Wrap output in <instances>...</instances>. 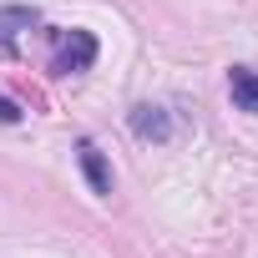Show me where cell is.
I'll return each mask as SVG.
<instances>
[{
  "label": "cell",
  "instance_id": "cell-1",
  "mask_svg": "<svg viewBox=\"0 0 258 258\" xmlns=\"http://www.w3.org/2000/svg\"><path fill=\"white\" fill-rule=\"evenodd\" d=\"M91 66H96V36L91 31H56L51 71L56 76H76V71H91Z\"/></svg>",
  "mask_w": 258,
  "mask_h": 258
},
{
  "label": "cell",
  "instance_id": "cell-2",
  "mask_svg": "<svg viewBox=\"0 0 258 258\" xmlns=\"http://www.w3.org/2000/svg\"><path fill=\"white\" fill-rule=\"evenodd\" d=\"M76 162H81V172H86L91 192H96V198H111V167H106V157H101V147H96L91 137H81V147H76Z\"/></svg>",
  "mask_w": 258,
  "mask_h": 258
},
{
  "label": "cell",
  "instance_id": "cell-3",
  "mask_svg": "<svg viewBox=\"0 0 258 258\" xmlns=\"http://www.w3.org/2000/svg\"><path fill=\"white\" fill-rule=\"evenodd\" d=\"M132 132L142 137V142H167L172 137V121H167V111L162 106H132Z\"/></svg>",
  "mask_w": 258,
  "mask_h": 258
},
{
  "label": "cell",
  "instance_id": "cell-4",
  "mask_svg": "<svg viewBox=\"0 0 258 258\" xmlns=\"http://www.w3.org/2000/svg\"><path fill=\"white\" fill-rule=\"evenodd\" d=\"M41 11L36 6H0V46H16L21 31H36Z\"/></svg>",
  "mask_w": 258,
  "mask_h": 258
},
{
  "label": "cell",
  "instance_id": "cell-5",
  "mask_svg": "<svg viewBox=\"0 0 258 258\" xmlns=\"http://www.w3.org/2000/svg\"><path fill=\"white\" fill-rule=\"evenodd\" d=\"M228 96H233L238 111H253V116H258V71L233 66V71H228Z\"/></svg>",
  "mask_w": 258,
  "mask_h": 258
},
{
  "label": "cell",
  "instance_id": "cell-6",
  "mask_svg": "<svg viewBox=\"0 0 258 258\" xmlns=\"http://www.w3.org/2000/svg\"><path fill=\"white\" fill-rule=\"evenodd\" d=\"M0 121H21V106L11 96H0Z\"/></svg>",
  "mask_w": 258,
  "mask_h": 258
}]
</instances>
